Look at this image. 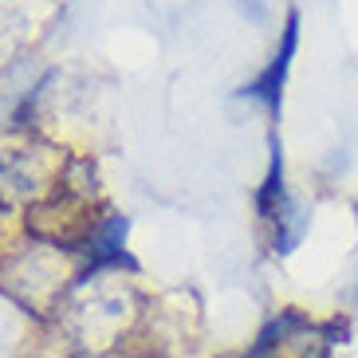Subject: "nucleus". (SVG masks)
Returning <instances> with one entry per match:
<instances>
[{
	"label": "nucleus",
	"mask_w": 358,
	"mask_h": 358,
	"mask_svg": "<svg viewBox=\"0 0 358 358\" xmlns=\"http://www.w3.org/2000/svg\"><path fill=\"white\" fill-rule=\"evenodd\" d=\"M295 36H299V16H292V20H287V28H284V43H280L275 59L268 64V71H264L252 87H244V95L264 99V103L272 106V110L280 106V87H284V79H287V64H292V52H295Z\"/></svg>",
	"instance_id": "1"
}]
</instances>
